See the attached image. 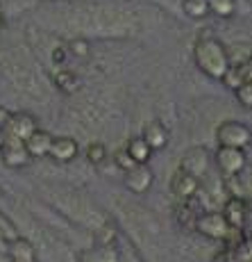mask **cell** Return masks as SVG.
Segmentation results:
<instances>
[{"label": "cell", "instance_id": "cell-1", "mask_svg": "<svg viewBox=\"0 0 252 262\" xmlns=\"http://www.w3.org/2000/svg\"><path fill=\"white\" fill-rule=\"evenodd\" d=\"M193 59L198 64V69L205 75L214 80H220L225 71L230 69V55L228 48L214 37H200L193 46Z\"/></svg>", "mask_w": 252, "mask_h": 262}, {"label": "cell", "instance_id": "cell-2", "mask_svg": "<svg viewBox=\"0 0 252 262\" xmlns=\"http://www.w3.org/2000/svg\"><path fill=\"white\" fill-rule=\"evenodd\" d=\"M216 139L220 146H232V148H248L252 142V130L241 121H223L216 128Z\"/></svg>", "mask_w": 252, "mask_h": 262}, {"label": "cell", "instance_id": "cell-3", "mask_svg": "<svg viewBox=\"0 0 252 262\" xmlns=\"http://www.w3.org/2000/svg\"><path fill=\"white\" fill-rule=\"evenodd\" d=\"M193 230H198L203 237L214 239V242H225V237L230 235L232 226L228 224V219L223 216V212H200L195 219Z\"/></svg>", "mask_w": 252, "mask_h": 262}, {"label": "cell", "instance_id": "cell-4", "mask_svg": "<svg viewBox=\"0 0 252 262\" xmlns=\"http://www.w3.org/2000/svg\"><path fill=\"white\" fill-rule=\"evenodd\" d=\"M37 128H39V121H37L34 114H30V112H12V114H7L5 121H3V135L5 137L21 139V142H25Z\"/></svg>", "mask_w": 252, "mask_h": 262}, {"label": "cell", "instance_id": "cell-5", "mask_svg": "<svg viewBox=\"0 0 252 262\" xmlns=\"http://www.w3.org/2000/svg\"><path fill=\"white\" fill-rule=\"evenodd\" d=\"M216 164H218L223 176L234 178L236 173H241L245 169V150L232 148V146H218V150H216Z\"/></svg>", "mask_w": 252, "mask_h": 262}, {"label": "cell", "instance_id": "cell-6", "mask_svg": "<svg viewBox=\"0 0 252 262\" xmlns=\"http://www.w3.org/2000/svg\"><path fill=\"white\" fill-rule=\"evenodd\" d=\"M0 158H3V164L7 169H23L32 162L28 148H25V142L12 137H5L3 146H0Z\"/></svg>", "mask_w": 252, "mask_h": 262}, {"label": "cell", "instance_id": "cell-7", "mask_svg": "<svg viewBox=\"0 0 252 262\" xmlns=\"http://www.w3.org/2000/svg\"><path fill=\"white\" fill-rule=\"evenodd\" d=\"M170 191H173L180 201L193 199V196H198V191H200V178L193 173H189V171H184V169L175 171L173 180H170Z\"/></svg>", "mask_w": 252, "mask_h": 262}, {"label": "cell", "instance_id": "cell-8", "mask_svg": "<svg viewBox=\"0 0 252 262\" xmlns=\"http://www.w3.org/2000/svg\"><path fill=\"white\" fill-rule=\"evenodd\" d=\"M78 153H80V146L73 137H53L50 148H48V158H53L59 164L73 162L78 158Z\"/></svg>", "mask_w": 252, "mask_h": 262}, {"label": "cell", "instance_id": "cell-9", "mask_svg": "<svg viewBox=\"0 0 252 262\" xmlns=\"http://www.w3.org/2000/svg\"><path fill=\"white\" fill-rule=\"evenodd\" d=\"M153 185V171L148 169V164H137L130 171H125V187L132 194H145Z\"/></svg>", "mask_w": 252, "mask_h": 262}, {"label": "cell", "instance_id": "cell-10", "mask_svg": "<svg viewBox=\"0 0 252 262\" xmlns=\"http://www.w3.org/2000/svg\"><path fill=\"white\" fill-rule=\"evenodd\" d=\"M248 201L241 199V196H232V199H228V203H225L223 208V216L228 219V224L232 226V228H239L243 230L245 221H248Z\"/></svg>", "mask_w": 252, "mask_h": 262}, {"label": "cell", "instance_id": "cell-11", "mask_svg": "<svg viewBox=\"0 0 252 262\" xmlns=\"http://www.w3.org/2000/svg\"><path fill=\"white\" fill-rule=\"evenodd\" d=\"M141 137L148 142V146L153 150H161L166 144H168L170 133H168V128H166L164 121L155 119V121H150V123L143 125V135H141Z\"/></svg>", "mask_w": 252, "mask_h": 262}, {"label": "cell", "instance_id": "cell-12", "mask_svg": "<svg viewBox=\"0 0 252 262\" xmlns=\"http://www.w3.org/2000/svg\"><path fill=\"white\" fill-rule=\"evenodd\" d=\"M50 142H53V135L48 130H41L37 128L28 139H25V148H28L30 158H46L48 155V148H50Z\"/></svg>", "mask_w": 252, "mask_h": 262}, {"label": "cell", "instance_id": "cell-13", "mask_svg": "<svg viewBox=\"0 0 252 262\" xmlns=\"http://www.w3.org/2000/svg\"><path fill=\"white\" fill-rule=\"evenodd\" d=\"M53 82H55V87L59 89L62 94H75L80 89V80H78V75H75L70 69H55V73H53Z\"/></svg>", "mask_w": 252, "mask_h": 262}, {"label": "cell", "instance_id": "cell-14", "mask_svg": "<svg viewBox=\"0 0 252 262\" xmlns=\"http://www.w3.org/2000/svg\"><path fill=\"white\" fill-rule=\"evenodd\" d=\"M82 262H118V251H116L114 242H103L98 249L82 253Z\"/></svg>", "mask_w": 252, "mask_h": 262}, {"label": "cell", "instance_id": "cell-15", "mask_svg": "<svg viewBox=\"0 0 252 262\" xmlns=\"http://www.w3.org/2000/svg\"><path fill=\"white\" fill-rule=\"evenodd\" d=\"M125 150H128L130 158H132L137 164H148L150 158H153V153H155L143 137H132L128 142V146H125Z\"/></svg>", "mask_w": 252, "mask_h": 262}, {"label": "cell", "instance_id": "cell-16", "mask_svg": "<svg viewBox=\"0 0 252 262\" xmlns=\"http://www.w3.org/2000/svg\"><path fill=\"white\" fill-rule=\"evenodd\" d=\"M198 214H200V210L195 208V196L189 201H182V205L178 208V224L182 228H193Z\"/></svg>", "mask_w": 252, "mask_h": 262}, {"label": "cell", "instance_id": "cell-17", "mask_svg": "<svg viewBox=\"0 0 252 262\" xmlns=\"http://www.w3.org/2000/svg\"><path fill=\"white\" fill-rule=\"evenodd\" d=\"M182 9L189 18H205L209 14V0H182Z\"/></svg>", "mask_w": 252, "mask_h": 262}, {"label": "cell", "instance_id": "cell-18", "mask_svg": "<svg viewBox=\"0 0 252 262\" xmlns=\"http://www.w3.org/2000/svg\"><path fill=\"white\" fill-rule=\"evenodd\" d=\"M209 12L220 18H232L236 14V0H209Z\"/></svg>", "mask_w": 252, "mask_h": 262}, {"label": "cell", "instance_id": "cell-19", "mask_svg": "<svg viewBox=\"0 0 252 262\" xmlns=\"http://www.w3.org/2000/svg\"><path fill=\"white\" fill-rule=\"evenodd\" d=\"M87 160L91 164H103L105 160H107V148H105V144H100V142H93V144H89V148H87Z\"/></svg>", "mask_w": 252, "mask_h": 262}, {"label": "cell", "instance_id": "cell-20", "mask_svg": "<svg viewBox=\"0 0 252 262\" xmlns=\"http://www.w3.org/2000/svg\"><path fill=\"white\" fill-rule=\"evenodd\" d=\"M232 251H234V255L239 262H252V239H248L245 235L241 237L239 244L232 246Z\"/></svg>", "mask_w": 252, "mask_h": 262}, {"label": "cell", "instance_id": "cell-21", "mask_svg": "<svg viewBox=\"0 0 252 262\" xmlns=\"http://www.w3.org/2000/svg\"><path fill=\"white\" fill-rule=\"evenodd\" d=\"M234 94H236V98H239V103L243 105V107L252 110V82H250V80L241 82L239 87L234 89Z\"/></svg>", "mask_w": 252, "mask_h": 262}, {"label": "cell", "instance_id": "cell-22", "mask_svg": "<svg viewBox=\"0 0 252 262\" xmlns=\"http://www.w3.org/2000/svg\"><path fill=\"white\" fill-rule=\"evenodd\" d=\"M114 164L123 171V173H125V171H130L132 167H137V162L130 158V153L125 148H120V150H116V153H114Z\"/></svg>", "mask_w": 252, "mask_h": 262}, {"label": "cell", "instance_id": "cell-23", "mask_svg": "<svg viewBox=\"0 0 252 262\" xmlns=\"http://www.w3.org/2000/svg\"><path fill=\"white\" fill-rule=\"evenodd\" d=\"M68 53L84 59V57H89L91 48H89V41H84V39H73V41H68Z\"/></svg>", "mask_w": 252, "mask_h": 262}, {"label": "cell", "instance_id": "cell-24", "mask_svg": "<svg viewBox=\"0 0 252 262\" xmlns=\"http://www.w3.org/2000/svg\"><path fill=\"white\" fill-rule=\"evenodd\" d=\"M211 262H239L236 260V255H234V251L230 249V246H225L223 251H218V253L211 258Z\"/></svg>", "mask_w": 252, "mask_h": 262}, {"label": "cell", "instance_id": "cell-25", "mask_svg": "<svg viewBox=\"0 0 252 262\" xmlns=\"http://www.w3.org/2000/svg\"><path fill=\"white\" fill-rule=\"evenodd\" d=\"M66 53H68V48H64V46H57V48L53 50L55 67H64V62H66Z\"/></svg>", "mask_w": 252, "mask_h": 262}, {"label": "cell", "instance_id": "cell-26", "mask_svg": "<svg viewBox=\"0 0 252 262\" xmlns=\"http://www.w3.org/2000/svg\"><path fill=\"white\" fill-rule=\"evenodd\" d=\"M241 71H243V78L252 82V57H250V59H245V62L241 64Z\"/></svg>", "mask_w": 252, "mask_h": 262}, {"label": "cell", "instance_id": "cell-27", "mask_svg": "<svg viewBox=\"0 0 252 262\" xmlns=\"http://www.w3.org/2000/svg\"><path fill=\"white\" fill-rule=\"evenodd\" d=\"M243 235H245L248 239H252V221H250V219L245 221V226H243Z\"/></svg>", "mask_w": 252, "mask_h": 262}, {"label": "cell", "instance_id": "cell-28", "mask_svg": "<svg viewBox=\"0 0 252 262\" xmlns=\"http://www.w3.org/2000/svg\"><path fill=\"white\" fill-rule=\"evenodd\" d=\"M12 262H39L37 255H25V258H12Z\"/></svg>", "mask_w": 252, "mask_h": 262}, {"label": "cell", "instance_id": "cell-29", "mask_svg": "<svg viewBox=\"0 0 252 262\" xmlns=\"http://www.w3.org/2000/svg\"><path fill=\"white\" fill-rule=\"evenodd\" d=\"M5 28V12H3V5H0V30Z\"/></svg>", "mask_w": 252, "mask_h": 262}, {"label": "cell", "instance_id": "cell-30", "mask_svg": "<svg viewBox=\"0 0 252 262\" xmlns=\"http://www.w3.org/2000/svg\"><path fill=\"white\" fill-rule=\"evenodd\" d=\"M3 142H5V135H3V125H0V146H3Z\"/></svg>", "mask_w": 252, "mask_h": 262}]
</instances>
